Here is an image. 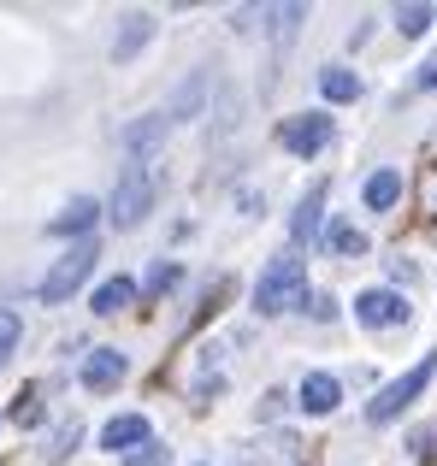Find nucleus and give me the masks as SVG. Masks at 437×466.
Returning a JSON list of instances; mask_svg holds the SVG:
<instances>
[{
    "label": "nucleus",
    "instance_id": "obj_25",
    "mask_svg": "<svg viewBox=\"0 0 437 466\" xmlns=\"http://www.w3.org/2000/svg\"><path fill=\"white\" fill-rule=\"evenodd\" d=\"M77 437H83V431H77V425H66V431H59V437H54V449H47V461H54V466H59V461H66V455H71V449H77Z\"/></svg>",
    "mask_w": 437,
    "mask_h": 466
},
{
    "label": "nucleus",
    "instance_id": "obj_10",
    "mask_svg": "<svg viewBox=\"0 0 437 466\" xmlns=\"http://www.w3.org/2000/svg\"><path fill=\"white\" fill-rule=\"evenodd\" d=\"M148 443V420H142V413H118V420H107L101 425V449H142Z\"/></svg>",
    "mask_w": 437,
    "mask_h": 466
},
{
    "label": "nucleus",
    "instance_id": "obj_17",
    "mask_svg": "<svg viewBox=\"0 0 437 466\" xmlns=\"http://www.w3.org/2000/svg\"><path fill=\"white\" fill-rule=\"evenodd\" d=\"M201 101H208V77H189L184 89L172 95V113H166V118H196V113H201Z\"/></svg>",
    "mask_w": 437,
    "mask_h": 466
},
{
    "label": "nucleus",
    "instance_id": "obj_16",
    "mask_svg": "<svg viewBox=\"0 0 437 466\" xmlns=\"http://www.w3.org/2000/svg\"><path fill=\"white\" fill-rule=\"evenodd\" d=\"M320 248L325 254H367V237H361L355 225H337V218H331V225L320 230Z\"/></svg>",
    "mask_w": 437,
    "mask_h": 466
},
{
    "label": "nucleus",
    "instance_id": "obj_15",
    "mask_svg": "<svg viewBox=\"0 0 437 466\" xmlns=\"http://www.w3.org/2000/svg\"><path fill=\"white\" fill-rule=\"evenodd\" d=\"M320 95H325L331 106H349V101H361V77H355L349 66H325V71H320Z\"/></svg>",
    "mask_w": 437,
    "mask_h": 466
},
{
    "label": "nucleus",
    "instance_id": "obj_19",
    "mask_svg": "<svg viewBox=\"0 0 437 466\" xmlns=\"http://www.w3.org/2000/svg\"><path fill=\"white\" fill-rule=\"evenodd\" d=\"M432 24H437L432 6H396V30H402V35H426Z\"/></svg>",
    "mask_w": 437,
    "mask_h": 466
},
{
    "label": "nucleus",
    "instance_id": "obj_21",
    "mask_svg": "<svg viewBox=\"0 0 437 466\" xmlns=\"http://www.w3.org/2000/svg\"><path fill=\"white\" fill-rule=\"evenodd\" d=\"M172 284H178V266H172V260H160V266L148 272V284H142V296H166Z\"/></svg>",
    "mask_w": 437,
    "mask_h": 466
},
{
    "label": "nucleus",
    "instance_id": "obj_4",
    "mask_svg": "<svg viewBox=\"0 0 437 466\" xmlns=\"http://www.w3.org/2000/svg\"><path fill=\"white\" fill-rule=\"evenodd\" d=\"M148 207H154V171H148V166H125V171H118L113 201H107V218H113V230H137Z\"/></svg>",
    "mask_w": 437,
    "mask_h": 466
},
{
    "label": "nucleus",
    "instance_id": "obj_23",
    "mask_svg": "<svg viewBox=\"0 0 437 466\" xmlns=\"http://www.w3.org/2000/svg\"><path fill=\"white\" fill-rule=\"evenodd\" d=\"M12 425H24V431H30V425H42V401H36V396H18V408H12Z\"/></svg>",
    "mask_w": 437,
    "mask_h": 466
},
{
    "label": "nucleus",
    "instance_id": "obj_12",
    "mask_svg": "<svg viewBox=\"0 0 437 466\" xmlns=\"http://www.w3.org/2000/svg\"><path fill=\"white\" fill-rule=\"evenodd\" d=\"M337 401H343V384H337L331 372H308L301 378V408L308 413H331Z\"/></svg>",
    "mask_w": 437,
    "mask_h": 466
},
{
    "label": "nucleus",
    "instance_id": "obj_1",
    "mask_svg": "<svg viewBox=\"0 0 437 466\" xmlns=\"http://www.w3.org/2000/svg\"><path fill=\"white\" fill-rule=\"evenodd\" d=\"M254 308L266 319L290 313V308H308V266H301V254H278V260L266 266L260 284H254Z\"/></svg>",
    "mask_w": 437,
    "mask_h": 466
},
{
    "label": "nucleus",
    "instance_id": "obj_11",
    "mask_svg": "<svg viewBox=\"0 0 437 466\" xmlns=\"http://www.w3.org/2000/svg\"><path fill=\"white\" fill-rule=\"evenodd\" d=\"M166 130H172V118H166V113H142L137 125H125V148L130 154H154L166 142Z\"/></svg>",
    "mask_w": 437,
    "mask_h": 466
},
{
    "label": "nucleus",
    "instance_id": "obj_24",
    "mask_svg": "<svg viewBox=\"0 0 437 466\" xmlns=\"http://www.w3.org/2000/svg\"><path fill=\"white\" fill-rule=\"evenodd\" d=\"M296 24H301V6H278V12H272V30H278V42H290V35H296Z\"/></svg>",
    "mask_w": 437,
    "mask_h": 466
},
{
    "label": "nucleus",
    "instance_id": "obj_27",
    "mask_svg": "<svg viewBox=\"0 0 437 466\" xmlns=\"http://www.w3.org/2000/svg\"><path fill=\"white\" fill-rule=\"evenodd\" d=\"M420 89L437 95V59H426V66H420Z\"/></svg>",
    "mask_w": 437,
    "mask_h": 466
},
{
    "label": "nucleus",
    "instance_id": "obj_2",
    "mask_svg": "<svg viewBox=\"0 0 437 466\" xmlns=\"http://www.w3.org/2000/svg\"><path fill=\"white\" fill-rule=\"evenodd\" d=\"M437 378V354H426L420 366H408L402 378H391V384L379 390V396L367 401V425H391V420H402L408 408H414L420 396H426V384Z\"/></svg>",
    "mask_w": 437,
    "mask_h": 466
},
{
    "label": "nucleus",
    "instance_id": "obj_3",
    "mask_svg": "<svg viewBox=\"0 0 437 466\" xmlns=\"http://www.w3.org/2000/svg\"><path fill=\"white\" fill-rule=\"evenodd\" d=\"M95 260H101V254H95V237L71 242V248L59 254V260H54V272L42 278V301H47V308H59V301H71V296H77V289L89 284Z\"/></svg>",
    "mask_w": 437,
    "mask_h": 466
},
{
    "label": "nucleus",
    "instance_id": "obj_14",
    "mask_svg": "<svg viewBox=\"0 0 437 466\" xmlns=\"http://www.w3.org/2000/svg\"><path fill=\"white\" fill-rule=\"evenodd\" d=\"M130 301H137V278H107V284L89 296V308L101 313V319H113V313H125Z\"/></svg>",
    "mask_w": 437,
    "mask_h": 466
},
{
    "label": "nucleus",
    "instance_id": "obj_9",
    "mask_svg": "<svg viewBox=\"0 0 437 466\" xmlns=\"http://www.w3.org/2000/svg\"><path fill=\"white\" fill-rule=\"evenodd\" d=\"M154 42V12H130L125 24H118V42H113V59L118 66H130V59L142 54V47Z\"/></svg>",
    "mask_w": 437,
    "mask_h": 466
},
{
    "label": "nucleus",
    "instance_id": "obj_22",
    "mask_svg": "<svg viewBox=\"0 0 437 466\" xmlns=\"http://www.w3.org/2000/svg\"><path fill=\"white\" fill-rule=\"evenodd\" d=\"M166 461H172V455H166L160 443H142V449H130V455H125V466H166Z\"/></svg>",
    "mask_w": 437,
    "mask_h": 466
},
{
    "label": "nucleus",
    "instance_id": "obj_26",
    "mask_svg": "<svg viewBox=\"0 0 437 466\" xmlns=\"http://www.w3.org/2000/svg\"><path fill=\"white\" fill-rule=\"evenodd\" d=\"M308 313L313 319H337V301L331 296H308Z\"/></svg>",
    "mask_w": 437,
    "mask_h": 466
},
{
    "label": "nucleus",
    "instance_id": "obj_7",
    "mask_svg": "<svg viewBox=\"0 0 437 466\" xmlns=\"http://www.w3.org/2000/svg\"><path fill=\"white\" fill-rule=\"evenodd\" d=\"M95 213H101V207H95L89 195H77V201H66V213L47 218V237H71V242H83V237L95 230Z\"/></svg>",
    "mask_w": 437,
    "mask_h": 466
},
{
    "label": "nucleus",
    "instance_id": "obj_18",
    "mask_svg": "<svg viewBox=\"0 0 437 466\" xmlns=\"http://www.w3.org/2000/svg\"><path fill=\"white\" fill-rule=\"evenodd\" d=\"M320 201H325V189H308V201L296 207V225H290V230H296V242L320 237Z\"/></svg>",
    "mask_w": 437,
    "mask_h": 466
},
{
    "label": "nucleus",
    "instance_id": "obj_13",
    "mask_svg": "<svg viewBox=\"0 0 437 466\" xmlns=\"http://www.w3.org/2000/svg\"><path fill=\"white\" fill-rule=\"evenodd\" d=\"M361 201H367L372 213H391V207L402 201V177H396L391 166H384V171H372V177L361 183Z\"/></svg>",
    "mask_w": 437,
    "mask_h": 466
},
{
    "label": "nucleus",
    "instance_id": "obj_6",
    "mask_svg": "<svg viewBox=\"0 0 437 466\" xmlns=\"http://www.w3.org/2000/svg\"><path fill=\"white\" fill-rule=\"evenodd\" d=\"M325 142H331V118L325 113H296V118H284V125H278V148L284 154H320Z\"/></svg>",
    "mask_w": 437,
    "mask_h": 466
},
{
    "label": "nucleus",
    "instance_id": "obj_20",
    "mask_svg": "<svg viewBox=\"0 0 437 466\" xmlns=\"http://www.w3.org/2000/svg\"><path fill=\"white\" fill-rule=\"evenodd\" d=\"M18 313H12V308H0V366H6L12 360V349H18Z\"/></svg>",
    "mask_w": 437,
    "mask_h": 466
},
{
    "label": "nucleus",
    "instance_id": "obj_5",
    "mask_svg": "<svg viewBox=\"0 0 437 466\" xmlns=\"http://www.w3.org/2000/svg\"><path fill=\"white\" fill-rule=\"evenodd\" d=\"M355 319L367 330H396V325L414 319V308H408L402 289H361V296H355Z\"/></svg>",
    "mask_w": 437,
    "mask_h": 466
},
{
    "label": "nucleus",
    "instance_id": "obj_8",
    "mask_svg": "<svg viewBox=\"0 0 437 466\" xmlns=\"http://www.w3.org/2000/svg\"><path fill=\"white\" fill-rule=\"evenodd\" d=\"M77 378H83V390H118L125 384V354L118 349H95Z\"/></svg>",
    "mask_w": 437,
    "mask_h": 466
}]
</instances>
